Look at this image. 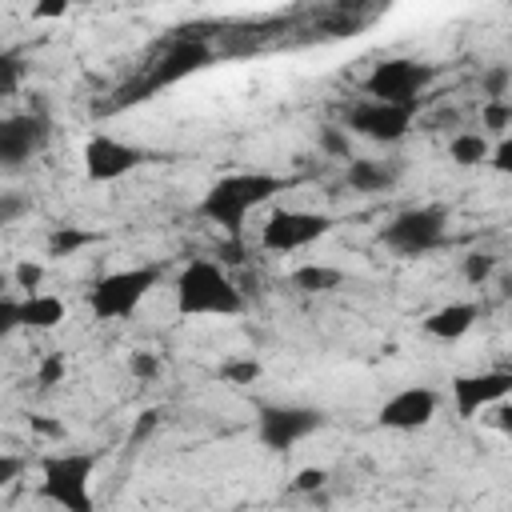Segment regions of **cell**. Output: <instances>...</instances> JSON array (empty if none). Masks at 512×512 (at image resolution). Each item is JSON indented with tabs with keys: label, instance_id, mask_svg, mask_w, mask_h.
<instances>
[{
	"label": "cell",
	"instance_id": "1",
	"mask_svg": "<svg viewBox=\"0 0 512 512\" xmlns=\"http://www.w3.org/2000/svg\"><path fill=\"white\" fill-rule=\"evenodd\" d=\"M284 188H292V180L288 176H276V172H232V176H220L200 196L196 212L204 220H212L216 228H224L232 240H240L248 212L260 208V204H268Z\"/></svg>",
	"mask_w": 512,
	"mask_h": 512
},
{
	"label": "cell",
	"instance_id": "2",
	"mask_svg": "<svg viewBox=\"0 0 512 512\" xmlns=\"http://www.w3.org/2000/svg\"><path fill=\"white\" fill-rule=\"evenodd\" d=\"M176 312L180 316H240L244 292L216 260H188L176 276Z\"/></svg>",
	"mask_w": 512,
	"mask_h": 512
},
{
	"label": "cell",
	"instance_id": "3",
	"mask_svg": "<svg viewBox=\"0 0 512 512\" xmlns=\"http://www.w3.org/2000/svg\"><path fill=\"white\" fill-rule=\"evenodd\" d=\"M96 452H56L40 464V496L60 512H92Z\"/></svg>",
	"mask_w": 512,
	"mask_h": 512
},
{
	"label": "cell",
	"instance_id": "4",
	"mask_svg": "<svg viewBox=\"0 0 512 512\" xmlns=\"http://www.w3.org/2000/svg\"><path fill=\"white\" fill-rule=\"evenodd\" d=\"M160 280H164L160 264H136V268L108 272L88 288V308L96 312V320H124L148 300L152 288H160Z\"/></svg>",
	"mask_w": 512,
	"mask_h": 512
},
{
	"label": "cell",
	"instance_id": "5",
	"mask_svg": "<svg viewBox=\"0 0 512 512\" xmlns=\"http://www.w3.org/2000/svg\"><path fill=\"white\" fill-rule=\"evenodd\" d=\"M380 244L396 256H424L448 244V212L440 204H420V208H404L396 212L384 228H380Z\"/></svg>",
	"mask_w": 512,
	"mask_h": 512
},
{
	"label": "cell",
	"instance_id": "6",
	"mask_svg": "<svg viewBox=\"0 0 512 512\" xmlns=\"http://www.w3.org/2000/svg\"><path fill=\"white\" fill-rule=\"evenodd\" d=\"M432 64L412 60V56H388L380 64H372V72L364 76V92L368 100H384V104H408L416 108V96L432 84Z\"/></svg>",
	"mask_w": 512,
	"mask_h": 512
},
{
	"label": "cell",
	"instance_id": "7",
	"mask_svg": "<svg viewBox=\"0 0 512 512\" xmlns=\"http://www.w3.org/2000/svg\"><path fill=\"white\" fill-rule=\"evenodd\" d=\"M320 428H324L320 408H304V404H260L256 408V440L272 452H288Z\"/></svg>",
	"mask_w": 512,
	"mask_h": 512
},
{
	"label": "cell",
	"instance_id": "8",
	"mask_svg": "<svg viewBox=\"0 0 512 512\" xmlns=\"http://www.w3.org/2000/svg\"><path fill=\"white\" fill-rule=\"evenodd\" d=\"M204 64H212V52L200 44V40H188V36H180V40H172V48L148 68V76L140 80V84H132V88H124V104H132V100H144V96H152L156 88H168V84H176V80H184V76H192V72H200Z\"/></svg>",
	"mask_w": 512,
	"mask_h": 512
},
{
	"label": "cell",
	"instance_id": "9",
	"mask_svg": "<svg viewBox=\"0 0 512 512\" xmlns=\"http://www.w3.org/2000/svg\"><path fill=\"white\" fill-rule=\"evenodd\" d=\"M332 232V216L308 212V208H276L268 224L260 228V244L268 252H300Z\"/></svg>",
	"mask_w": 512,
	"mask_h": 512
},
{
	"label": "cell",
	"instance_id": "10",
	"mask_svg": "<svg viewBox=\"0 0 512 512\" xmlns=\"http://www.w3.org/2000/svg\"><path fill=\"white\" fill-rule=\"evenodd\" d=\"M48 136H52V124L40 104H32L28 112L0 116V168H20L24 160L48 148Z\"/></svg>",
	"mask_w": 512,
	"mask_h": 512
},
{
	"label": "cell",
	"instance_id": "11",
	"mask_svg": "<svg viewBox=\"0 0 512 512\" xmlns=\"http://www.w3.org/2000/svg\"><path fill=\"white\" fill-rule=\"evenodd\" d=\"M140 164H144V148H136L128 140H116L108 132H96L84 144V176L92 184H112V180L136 172Z\"/></svg>",
	"mask_w": 512,
	"mask_h": 512
},
{
	"label": "cell",
	"instance_id": "12",
	"mask_svg": "<svg viewBox=\"0 0 512 512\" xmlns=\"http://www.w3.org/2000/svg\"><path fill=\"white\" fill-rule=\"evenodd\" d=\"M416 108L408 104H384V100H360L348 108V132L376 140V144H396L412 128Z\"/></svg>",
	"mask_w": 512,
	"mask_h": 512
},
{
	"label": "cell",
	"instance_id": "13",
	"mask_svg": "<svg viewBox=\"0 0 512 512\" xmlns=\"http://www.w3.org/2000/svg\"><path fill=\"white\" fill-rule=\"evenodd\" d=\"M512 392V372L508 368H488V372H468L452 380V408L456 416H476L492 404H504Z\"/></svg>",
	"mask_w": 512,
	"mask_h": 512
},
{
	"label": "cell",
	"instance_id": "14",
	"mask_svg": "<svg viewBox=\"0 0 512 512\" xmlns=\"http://www.w3.org/2000/svg\"><path fill=\"white\" fill-rule=\"evenodd\" d=\"M436 404H440V396L432 388L412 384V388H400L396 396H388L380 404L376 420H380V428H392V432H416L436 416Z\"/></svg>",
	"mask_w": 512,
	"mask_h": 512
},
{
	"label": "cell",
	"instance_id": "15",
	"mask_svg": "<svg viewBox=\"0 0 512 512\" xmlns=\"http://www.w3.org/2000/svg\"><path fill=\"white\" fill-rule=\"evenodd\" d=\"M476 320H480V304H476V300H452V304L428 312L424 332H428L432 340H460V336L472 332Z\"/></svg>",
	"mask_w": 512,
	"mask_h": 512
},
{
	"label": "cell",
	"instance_id": "16",
	"mask_svg": "<svg viewBox=\"0 0 512 512\" xmlns=\"http://www.w3.org/2000/svg\"><path fill=\"white\" fill-rule=\"evenodd\" d=\"M16 316H20V328L48 332V328H56L64 320V300L60 296H48V292H36V296L16 300Z\"/></svg>",
	"mask_w": 512,
	"mask_h": 512
},
{
	"label": "cell",
	"instance_id": "17",
	"mask_svg": "<svg viewBox=\"0 0 512 512\" xmlns=\"http://www.w3.org/2000/svg\"><path fill=\"white\" fill-rule=\"evenodd\" d=\"M348 184H352V192H384V188L396 184V172L388 164H380V160L352 156L348 160Z\"/></svg>",
	"mask_w": 512,
	"mask_h": 512
},
{
	"label": "cell",
	"instance_id": "18",
	"mask_svg": "<svg viewBox=\"0 0 512 512\" xmlns=\"http://www.w3.org/2000/svg\"><path fill=\"white\" fill-rule=\"evenodd\" d=\"M344 284V272L332 268V264H300L292 272V288L308 292V296H320V292H336Z\"/></svg>",
	"mask_w": 512,
	"mask_h": 512
},
{
	"label": "cell",
	"instance_id": "19",
	"mask_svg": "<svg viewBox=\"0 0 512 512\" xmlns=\"http://www.w3.org/2000/svg\"><path fill=\"white\" fill-rule=\"evenodd\" d=\"M488 152H492V144H488L484 132H456L452 144H448V156H452V164H460V168L488 164Z\"/></svg>",
	"mask_w": 512,
	"mask_h": 512
},
{
	"label": "cell",
	"instance_id": "20",
	"mask_svg": "<svg viewBox=\"0 0 512 512\" xmlns=\"http://www.w3.org/2000/svg\"><path fill=\"white\" fill-rule=\"evenodd\" d=\"M96 240H100V232H92V228L60 224V228L48 236V256H76L80 248H88V244H96Z\"/></svg>",
	"mask_w": 512,
	"mask_h": 512
},
{
	"label": "cell",
	"instance_id": "21",
	"mask_svg": "<svg viewBox=\"0 0 512 512\" xmlns=\"http://www.w3.org/2000/svg\"><path fill=\"white\" fill-rule=\"evenodd\" d=\"M20 80H24V56L0 48V96H12L20 88Z\"/></svg>",
	"mask_w": 512,
	"mask_h": 512
},
{
	"label": "cell",
	"instance_id": "22",
	"mask_svg": "<svg viewBox=\"0 0 512 512\" xmlns=\"http://www.w3.org/2000/svg\"><path fill=\"white\" fill-rule=\"evenodd\" d=\"M508 124H512V104L508 100H484V128L492 136H508Z\"/></svg>",
	"mask_w": 512,
	"mask_h": 512
},
{
	"label": "cell",
	"instance_id": "23",
	"mask_svg": "<svg viewBox=\"0 0 512 512\" xmlns=\"http://www.w3.org/2000/svg\"><path fill=\"white\" fill-rule=\"evenodd\" d=\"M220 376L224 380H232V384H256L260 376H264V368H260V360H224L220 364Z\"/></svg>",
	"mask_w": 512,
	"mask_h": 512
},
{
	"label": "cell",
	"instance_id": "24",
	"mask_svg": "<svg viewBox=\"0 0 512 512\" xmlns=\"http://www.w3.org/2000/svg\"><path fill=\"white\" fill-rule=\"evenodd\" d=\"M492 268H496V256L492 252H468L464 256V280L468 284H484L492 276Z\"/></svg>",
	"mask_w": 512,
	"mask_h": 512
},
{
	"label": "cell",
	"instance_id": "25",
	"mask_svg": "<svg viewBox=\"0 0 512 512\" xmlns=\"http://www.w3.org/2000/svg\"><path fill=\"white\" fill-rule=\"evenodd\" d=\"M28 208H32L28 196H20V192H0V228H4V224H16Z\"/></svg>",
	"mask_w": 512,
	"mask_h": 512
},
{
	"label": "cell",
	"instance_id": "26",
	"mask_svg": "<svg viewBox=\"0 0 512 512\" xmlns=\"http://www.w3.org/2000/svg\"><path fill=\"white\" fill-rule=\"evenodd\" d=\"M320 148L328 156H340V160H352V144L344 136V128H320Z\"/></svg>",
	"mask_w": 512,
	"mask_h": 512
},
{
	"label": "cell",
	"instance_id": "27",
	"mask_svg": "<svg viewBox=\"0 0 512 512\" xmlns=\"http://www.w3.org/2000/svg\"><path fill=\"white\" fill-rule=\"evenodd\" d=\"M64 380V356L60 352H48L44 360H40V368H36V384L40 388H52V384H60Z\"/></svg>",
	"mask_w": 512,
	"mask_h": 512
},
{
	"label": "cell",
	"instance_id": "28",
	"mask_svg": "<svg viewBox=\"0 0 512 512\" xmlns=\"http://www.w3.org/2000/svg\"><path fill=\"white\" fill-rule=\"evenodd\" d=\"M12 280H16L28 296H36V288H40V280H44V268H40V264H32V260H20V264H16V272H12Z\"/></svg>",
	"mask_w": 512,
	"mask_h": 512
},
{
	"label": "cell",
	"instance_id": "29",
	"mask_svg": "<svg viewBox=\"0 0 512 512\" xmlns=\"http://www.w3.org/2000/svg\"><path fill=\"white\" fill-rule=\"evenodd\" d=\"M484 96L488 100H504L508 96V68L504 64H496V68L484 72Z\"/></svg>",
	"mask_w": 512,
	"mask_h": 512
},
{
	"label": "cell",
	"instance_id": "30",
	"mask_svg": "<svg viewBox=\"0 0 512 512\" xmlns=\"http://www.w3.org/2000/svg\"><path fill=\"white\" fill-rule=\"evenodd\" d=\"M328 484V472L324 468H300L292 476V492H320Z\"/></svg>",
	"mask_w": 512,
	"mask_h": 512
},
{
	"label": "cell",
	"instance_id": "31",
	"mask_svg": "<svg viewBox=\"0 0 512 512\" xmlns=\"http://www.w3.org/2000/svg\"><path fill=\"white\" fill-rule=\"evenodd\" d=\"M128 368H132V376L152 380V376H160V356H152V352H132Z\"/></svg>",
	"mask_w": 512,
	"mask_h": 512
},
{
	"label": "cell",
	"instance_id": "32",
	"mask_svg": "<svg viewBox=\"0 0 512 512\" xmlns=\"http://www.w3.org/2000/svg\"><path fill=\"white\" fill-rule=\"evenodd\" d=\"M156 428H160V412H156V408L140 412V416H136V428H132V436H128V444H144Z\"/></svg>",
	"mask_w": 512,
	"mask_h": 512
},
{
	"label": "cell",
	"instance_id": "33",
	"mask_svg": "<svg viewBox=\"0 0 512 512\" xmlns=\"http://www.w3.org/2000/svg\"><path fill=\"white\" fill-rule=\"evenodd\" d=\"M488 164H492L496 172H512V140H508V136L492 144V152H488Z\"/></svg>",
	"mask_w": 512,
	"mask_h": 512
},
{
	"label": "cell",
	"instance_id": "34",
	"mask_svg": "<svg viewBox=\"0 0 512 512\" xmlns=\"http://www.w3.org/2000/svg\"><path fill=\"white\" fill-rule=\"evenodd\" d=\"M16 328H20V316H16V300L0 292V336H8V332H16Z\"/></svg>",
	"mask_w": 512,
	"mask_h": 512
},
{
	"label": "cell",
	"instance_id": "35",
	"mask_svg": "<svg viewBox=\"0 0 512 512\" xmlns=\"http://www.w3.org/2000/svg\"><path fill=\"white\" fill-rule=\"evenodd\" d=\"M24 472V460L20 456H8V452H0V488H8L16 476Z\"/></svg>",
	"mask_w": 512,
	"mask_h": 512
},
{
	"label": "cell",
	"instance_id": "36",
	"mask_svg": "<svg viewBox=\"0 0 512 512\" xmlns=\"http://www.w3.org/2000/svg\"><path fill=\"white\" fill-rule=\"evenodd\" d=\"M64 12H68L64 0H48V4H36V8H32V20H60Z\"/></svg>",
	"mask_w": 512,
	"mask_h": 512
},
{
	"label": "cell",
	"instance_id": "37",
	"mask_svg": "<svg viewBox=\"0 0 512 512\" xmlns=\"http://www.w3.org/2000/svg\"><path fill=\"white\" fill-rule=\"evenodd\" d=\"M28 424H32L36 432H44V436H64V428H60L56 420H48V416H28Z\"/></svg>",
	"mask_w": 512,
	"mask_h": 512
},
{
	"label": "cell",
	"instance_id": "38",
	"mask_svg": "<svg viewBox=\"0 0 512 512\" xmlns=\"http://www.w3.org/2000/svg\"><path fill=\"white\" fill-rule=\"evenodd\" d=\"M496 424H500V432H512V408L508 404H496Z\"/></svg>",
	"mask_w": 512,
	"mask_h": 512
},
{
	"label": "cell",
	"instance_id": "39",
	"mask_svg": "<svg viewBox=\"0 0 512 512\" xmlns=\"http://www.w3.org/2000/svg\"><path fill=\"white\" fill-rule=\"evenodd\" d=\"M0 292H4V272H0Z\"/></svg>",
	"mask_w": 512,
	"mask_h": 512
},
{
	"label": "cell",
	"instance_id": "40",
	"mask_svg": "<svg viewBox=\"0 0 512 512\" xmlns=\"http://www.w3.org/2000/svg\"><path fill=\"white\" fill-rule=\"evenodd\" d=\"M0 48H4V44H0Z\"/></svg>",
	"mask_w": 512,
	"mask_h": 512
}]
</instances>
